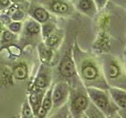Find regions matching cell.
I'll list each match as a JSON object with an SVG mask.
<instances>
[{"label": "cell", "instance_id": "4", "mask_svg": "<svg viewBox=\"0 0 126 118\" xmlns=\"http://www.w3.org/2000/svg\"><path fill=\"white\" fill-rule=\"evenodd\" d=\"M51 82V74L48 73L47 69H40L36 76L35 77L33 82V87L32 90L43 91L44 89L47 88Z\"/></svg>", "mask_w": 126, "mask_h": 118}, {"label": "cell", "instance_id": "19", "mask_svg": "<svg viewBox=\"0 0 126 118\" xmlns=\"http://www.w3.org/2000/svg\"><path fill=\"white\" fill-rule=\"evenodd\" d=\"M52 29V28H51L50 25H46L43 27V35H46V36H48V35L50 34L51 32V30Z\"/></svg>", "mask_w": 126, "mask_h": 118}, {"label": "cell", "instance_id": "6", "mask_svg": "<svg viewBox=\"0 0 126 118\" xmlns=\"http://www.w3.org/2000/svg\"><path fill=\"white\" fill-rule=\"evenodd\" d=\"M103 75L109 86L110 84V83H113V82L119 84V82H118L119 80H122V82H125V79H122V77L125 78V75L121 74L120 67L114 62L110 63L108 65V68H106V69L105 74ZM118 86H119V88H120V84H118Z\"/></svg>", "mask_w": 126, "mask_h": 118}, {"label": "cell", "instance_id": "1", "mask_svg": "<svg viewBox=\"0 0 126 118\" xmlns=\"http://www.w3.org/2000/svg\"><path fill=\"white\" fill-rule=\"evenodd\" d=\"M88 96L93 102L96 108L106 117L114 113L117 109L109 95L108 90H102L96 88H85Z\"/></svg>", "mask_w": 126, "mask_h": 118}, {"label": "cell", "instance_id": "16", "mask_svg": "<svg viewBox=\"0 0 126 118\" xmlns=\"http://www.w3.org/2000/svg\"><path fill=\"white\" fill-rule=\"evenodd\" d=\"M91 4L88 0H82L80 2V7L83 10H88L90 8Z\"/></svg>", "mask_w": 126, "mask_h": 118}, {"label": "cell", "instance_id": "10", "mask_svg": "<svg viewBox=\"0 0 126 118\" xmlns=\"http://www.w3.org/2000/svg\"><path fill=\"white\" fill-rule=\"evenodd\" d=\"M69 114V105H63L60 108H58V112H55L52 115L47 118H67Z\"/></svg>", "mask_w": 126, "mask_h": 118}, {"label": "cell", "instance_id": "11", "mask_svg": "<svg viewBox=\"0 0 126 118\" xmlns=\"http://www.w3.org/2000/svg\"><path fill=\"white\" fill-rule=\"evenodd\" d=\"M21 114H22V118H33L35 117L32 112V109L28 100L25 101V102H24L22 106Z\"/></svg>", "mask_w": 126, "mask_h": 118}, {"label": "cell", "instance_id": "14", "mask_svg": "<svg viewBox=\"0 0 126 118\" xmlns=\"http://www.w3.org/2000/svg\"><path fill=\"white\" fill-rule=\"evenodd\" d=\"M27 29L30 31L31 33L36 34L39 31V27L36 23L35 22H31L29 24V25L27 26Z\"/></svg>", "mask_w": 126, "mask_h": 118}, {"label": "cell", "instance_id": "23", "mask_svg": "<svg viewBox=\"0 0 126 118\" xmlns=\"http://www.w3.org/2000/svg\"><path fill=\"white\" fill-rule=\"evenodd\" d=\"M91 117H92V118H100V117H98V116H94V114H92V116Z\"/></svg>", "mask_w": 126, "mask_h": 118}, {"label": "cell", "instance_id": "7", "mask_svg": "<svg viewBox=\"0 0 126 118\" xmlns=\"http://www.w3.org/2000/svg\"><path fill=\"white\" fill-rule=\"evenodd\" d=\"M59 72L65 79H71L77 75L75 63L70 58H65L62 61L59 65Z\"/></svg>", "mask_w": 126, "mask_h": 118}, {"label": "cell", "instance_id": "20", "mask_svg": "<svg viewBox=\"0 0 126 118\" xmlns=\"http://www.w3.org/2000/svg\"><path fill=\"white\" fill-rule=\"evenodd\" d=\"M3 38L5 40L9 41L14 38V35L11 32H10V31H5V32H4V35H3Z\"/></svg>", "mask_w": 126, "mask_h": 118}, {"label": "cell", "instance_id": "22", "mask_svg": "<svg viewBox=\"0 0 126 118\" xmlns=\"http://www.w3.org/2000/svg\"><path fill=\"white\" fill-rule=\"evenodd\" d=\"M106 118H121L119 116H116L115 114L114 113H113V114H111V115H110V116H108V117H106Z\"/></svg>", "mask_w": 126, "mask_h": 118}, {"label": "cell", "instance_id": "12", "mask_svg": "<svg viewBox=\"0 0 126 118\" xmlns=\"http://www.w3.org/2000/svg\"><path fill=\"white\" fill-rule=\"evenodd\" d=\"M52 9L58 13H65L68 10V6L62 2H55L52 5Z\"/></svg>", "mask_w": 126, "mask_h": 118}, {"label": "cell", "instance_id": "21", "mask_svg": "<svg viewBox=\"0 0 126 118\" xmlns=\"http://www.w3.org/2000/svg\"><path fill=\"white\" fill-rule=\"evenodd\" d=\"M0 3L3 6H7L9 4V0H0Z\"/></svg>", "mask_w": 126, "mask_h": 118}, {"label": "cell", "instance_id": "18", "mask_svg": "<svg viewBox=\"0 0 126 118\" xmlns=\"http://www.w3.org/2000/svg\"><path fill=\"white\" fill-rule=\"evenodd\" d=\"M23 16H24V14H23L22 12L20 11V10H17L16 13H14L13 14V19H14V20H21L23 17Z\"/></svg>", "mask_w": 126, "mask_h": 118}, {"label": "cell", "instance_id": "25", "mask_svg": "<svg viewBox=\"0 0 126 118\" xmlns=\"http://www.w3.org/2000/svg\"><path fill=\"white\" fill-rule=\"evenodd\" d=\"M67 118H73L72 117H71V115L69 116H69H68V117H67Z\"/></svg>", "mask_w": 126, "mask_h": 118}, {"label": "cell", "instance_id": "13", "mask_svg": "<svg viewBox=\"0 0 126 118\" xmlns=\"http://www.w3.org/2000/svg\"><path fill=\"white\" fill-rule=\"evenodd\" d=\"M35 17L40 21H44L47 19V17H48L47 13L43 9H41V8L37 9L35 11Z\"/></svg>", "mask_w": 126, "mask_h": 118}, {"label": "cell", "instance_id": "3", "mask_svg": "<svg viewBox=\"0 0 126 118\" xmlns=\"http://www.w3.org/2000/svg\"><path fill=\"white\" fill-rule=\"evenodd\" d=\"M70 87L66 81H60L52 88V104L54 108L65 105L69 98Z\"/></svg>", "mask_w": 126, "mask_h": 118}, {"label": "cell", "instance_id": "17", "mask_svg": "<svg viewBox=\"0 0 126 118\" xmlns=\"http://www.w3.org/2000/svg\"><path fill=\"white\" fill-rule=\"evenodd\" d=\"M20 28H21V25L19 23H12L10 25V29L13 31H18Z\"/></svg>", "mask_w": 126, "mask_h": 118}, {"label": "cell", "instance_id": "24", "mask_svg": "<svg viewBox=\"0 0 126 118\" xmlns=\"http://www.w3.org/2000/svg\"><path fill=\"white\" fill-rule=\"evenodd\" d=\"M12 1H14V2H18V1H20V0H12Z\"/></svg>", "mask_w": 126, "mask_h": 118}, {"label": "cell", "instance_id": "8", "mask_svg": "<svg viewBox=\"0 0 126 118\" xmlns=\"http://www.w3.org/2000/svg\"><path fill=\"white\" fill-rule=\"evenodd\" d=\"M52 88H50L46 91V93H44L40 107L48 113L52 108Z\"/></svg>", "mask_w": 126, "mask_h": 118}, {"label": "cell", "instance_id": "9", "mask_svg": "<svg viewBox=\"0 0 126 118\" xmlns=\"http://www.w3.org/2000/svg\"><path fill=\"white\" fill-rule=\"evenodd\" d=\"M13 75H14V76L15 77L16 80H24L27 78L28 70L26 69V67L24 65H19L14 68V72H13Z\"/></svg>", "mask_w": 126, "mask_h": 118}, {"label": "cell", "instance_id": "26", "mask_svg": "<svg viewBox=\"0 0 126 118\" xmlns=\"http://www.w3.org/2000/svg\"><path fill=\"white\" fill-rule=\"evenodd\" d=\"M88 118H89V117H88ZM90 118H92V117H90Z\"/></svg>", "mask_w": 126, "mask_h": 118}, {"label": "cell", "instance_id": "5", "mask_svg": "<svg viewBox=\"0 0 126 118\" xmlns=\"http://www.w3.org/2000/svg\"><path fill=\"white\" fill-rule=\"evenodd\" d=\"M108 93L114 105L119 109H122L124 112L126 105L125 90L123 88H115V87H110Z\"/></svg>", "mask_w": 126, "mask_h": 118}, {"label": "cell", "instance_id": "2", "mask_svg": "<svg viewBox=\"0 0 126 118\" xmlns=\"http://www.w3.org/2000/svg\"><path fill=\"white\" fill-rule=\"evenodd\" d=\"M86 91L85 87L76 88H70L69 111L73 118H81L84 113L88 108L89 99Z\"/></svg>", "mask_w": 126, "mask_h": 118}, {"label": "cell", "instance_id": "15", "mask_svg": "<svg viewBox=\"0 0 126 118\" xmlns=\"http://www.w3.org/2000/svg\"><path fill=\"white\" fill-rule=\"evenodd\" d=\"M58 41V38L55 35H51V36H49L48 39H47V44L49 46H53L56 44Z\"/></svg>", "mask_w": 126, "mask_h": 118}]
</instances>
